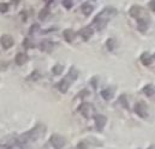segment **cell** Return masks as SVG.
I'll return each instance as SVG.
<instances>
[{
    "instance_id": "cell-1",
    "label": "cell",
    "mask_w": 155,
    "mask_h": 149,
    "mask_svg": "<svg viewBox=\"0 0 155 149\" xmlns=\"http://www.w3.org/2000/svg\"><path fill=\"white\" fill-rule=\"evenodd\" d=\"M117 13V11L113 8V7H107L105 8L102 12H100L95 19H94V25L96 27L97 30H102L105 28V25L107 24V22L110 21L111 17H113Z\"/></svg>"
},
{
    "instance_id": "cell-2",
    "label": "cell",
    "mask_w": 155,
    "mask_h": 149,
    "mask_svg": "<svg viewBox=\"0 0 155 149\" xmlns=\"http://www.w3.org/2000/svg\"><path fill=\"white\" fill-rule=\"evenodd\" d=\"M46 129L43 125H38L34 129H31V131H28L25 134H23L19 137V142L21 143H25V142H30V141H36L38 138H40L43 134H45Z\"/></svg>"
},
{
    "instance_id": "cell-3",
    "label": "cell",
    "mask_w": 155,
    "mask_h": 149,
    "mask_svg": "<svg viewBox=\"0 0 155 149\" xmlns=\"http://www.w3.org/2000/svg\"><path fill=\"white\" fill-rule=\"evenodd\" d=\"M78 76V71L75 69V68H72L71 70H70V72L68 74V76L58 84V88H59V90L61 91V93H66L68 91V89H69V87H70V84L77 78Z\"/></svg>"
},
{
    "instance_id": "cell-4",
    "label": "cell",
    "mask_w": 155,
    "mask_h": 149,
    "mask_svg": "<svg viewBox=\"0 0 155 149\" xmlns=\"http://www.w3.org/2000/svg\"><path fill=\"white\" fill-rule=\"evenodd\" d=\"M49 143L54 149H63L65 143H66V141L60 135H52L51 138H49Z\"/></svg>"
},
{
    "instance_id": "cell-5",
    "label": "cell",
    "mask_w": 155,
    "mask_h": 149,
    "mask_svg": "<svg viewBox=\"0 0 155 149\" xmlns=\"http://www.w3.org/2000/svg\"><path fill=\"white\" fill-rule=\"evenodd\" d=\"M78 111H79L81 114H83L85 118H89V117L93 114L94 108H93V106H91L90 104H88V102H83V104L78 107Z\"/></svg>"
},
{
    "instance_id": "cell-6",
    "label": "cell",
    "mask_w": 155,
    "mask_h": 149,
    "mask_svg": "<svg viewBox=\"0 0 155 149\" xmlns=\"http://www.w3.org/2000/svg\"><path fill=\"white\" fill-rule=\"evenodd\" d=\"M135 112L136 114H138L141 118H146L148 115V111H147V105L144 102H137L135 105Z\"/></svg>"
},
{
    "instance_id": "cell-7",
    "label": "cell",
    "mask_w": 155,
    "mask_h": 149,
    "mask_svg": "<svg viewBox=\"0 0 155 149\" xmlns=\"http://www.w3.org/2000/svg\"><path fill=\"white\" fill-rule=\"evenodd\" d=\"M106 123H107V118L105 115H102V114L95 115V125H96V127H97L99 131H102V129L105 127Z\"/></svg>"
},
{
    "instance_id": "cell-8",
    "label": "cell",
    "mask_w": 155,
    "mask_h": 149,
    "mask_svg": "<svg viewBox=\"0 0 155 149\" xmlns=\"http://www.w3.org/2000/svg\"><path fill=\"white\" fill-rule=\"evenodd\" d=\"M1 45L5 49H8L10 47L13 46V38L10 35H2L1 36Z\"/></svg>"
},
{
    "instance_id": "cell-9",
    "label": "cell",
    "mask_w": 155,
    "mask_h": 149,
    "mask_svg": "<svg viewBox=\"0 0 155 149\" xmlns=\"http://www.w3.org/2000/svg\"><path fill=\"white\" fill-rule=\"evenodd\" d=\"M79 35L82 36V38L84 40V41H88L91 35H93V29L90 28V27H85V28H83L81 31H79Z\"/></svg>"
},
{
    "instance_id": "cell-10",
    "label": "cell",
    "mask_w": 155,
    "mask_h": 149,
    "mask_svg": "<svg viewBox=\"0 0 155 149\" xmlns=\"http://www.w3.org/2000/svg\"><path fill=\"white\" fill-rule=\"evenodd\" d=\"M53 48V43L51 41H43L41 45H40V49L43 51V52H51Z\"/></svg>"
},
{
    "instance_id": "cell-11",
    "label": "cell",
    "mask_w": 155,
    "mask_h": 149,
    "mask_svg": "<svg viewBox=\"0 0 155 149\" xmlns=\"http://www.w3.org/2000/svg\"><path fill=\"white\" fill-rule=\"evenodd\" d=\"M27 59H28V57H27V54H24V53H18L17 55H16V64L17 65H23L25 61H27Z\"/></svg>"
},
{
    "instance_id": "cell-12",
    "label": "cell",
    "mask_w": 155,
    "mask_h": 149,
    "mask_svg": "<svg viewBox=\"0 0 155 149\" xmlns=\"http://www.w3.org/2000/svg\"><path fill=\"white\" fill-rule=\"evenodd\" d=\"M64 37H65V40L68 42H72V40L75 38V31L71 30V29H66L64 31Z\"/></svg>"
},
{
    "instance_id": "cell-13",
    "label": "cell",
    "mask_w": 155,
    "mask_h": 149,
    "mask_svg": "<svg viewBox=\"0 0 155 149\" xmlns=\"http://www.w3.org/2000/svg\"><path fill=\"white\" fill-rule=\"evenodd\" d=\"M148 28V21L146 18H138V29L141 31H146Z\"/></svg>"
},
{
    "instance_id": "cell-14",
    "label": "cell",
    "mask_w": 155,
    "mask_h": 149,
    "mask_svg": "<svg viewBox=\"0 0 155 149\" xmlns=\"http://www.w3.org/2000/svg\"><path fill=\"white\" fill-rule=\"evenodd\" d=\"M101 96L105 100H110L113 98V90L112 89H104V90H101Z\"/></svg>"
},
{
    "instance_id": "cell-15",
    "label": "cell",
    "mask_w": 155,
    "mask_h": 149,
    "mask_svg": "<svg viewBox=\"0 0 155 149\" xmlns=\"http://www.w3.org/2000/svg\"><path fill=\"white\" fill-rule=\"evenodd\" d=\"M141 61L143 63V65H150L152 63V57L149 53H143L141 55Z\"/></svg>"
},
{
    "instance_id": "cell-16",
    "label": "cell",
    "mask_w": 155,
    "mask_h": 149,
    "mask_svg": "<svg viewBox=\"0 0 155 149\" xmlns=\"http://www.w3.org/2000/svg\"><path fill=\"white\" fill-rule=\"evenodd\" d=\"M141 12H142V8H141L140 6H132L131 10H130V15H131L132 17H135V18H137Z\"/></svg>"
},
{
    "instance_id": "cell-17",
    "label": "cell",
    "mask_w": 155,
    "mask_h": 149,
    "mask_svg": "<svg viewBox=\"0 0 155 149\" xmlns=\"http://www.w3.org/2000/svg\"><path fill=\"white\" fill-rule=\"evenodd\" d=\"M91 11H93V6H91V5H89V4L82 5V12H83L84 15H90Z\"/></svg>"
},
{
    "instance_id": "cell-18",
    "label": "cell",
    "mask_w": 155,
    "mask_h": 149,
    "mask_svg": "<svg viewBox=\"0 0 155 149\" xmlns=\"http://www.w3.org/2000/svg\"><path fill=\"white\" fill-rule=\"evenodd\" d=\"M143 93H144L147 96H152V95H153V94L155 93L153 85H147V87H144V89H143Z\"/></svg>"
},
{
    "instance_id": "cell-19",
    "label": "cell",
    "mask_w": 155,
    "mask_h": 149,
    "mask_svg": "<svg viewBox=\"0 0 155 149\" xmlns=\"http://www.w3.org/2000/svg\"><path fill=\"white\" fill-rule=\"evenodd\" d=\"M52 71H53V74H60L63 72V65H60V64H57L53 69H52Z\"/></svg>"
},
{
    "instance_id": "cell-20",
    "label": "cell",
    "mask_w": 155,
    "mask_h": 149,
    "mask_svg": "<svg viewBox=\"0 0 155 149\" xmlns=\"http://www.w3.org/2000/svg\"><path fill=\"white\" fill-rule=\"evenodd\" d=\"M40 77H41V74H40L38 71H34V72H33V74L29 77V79H33V81H38Z\"/></svg>"
},
{
    "instance_id": "cell-21",
    "label": "cell",
    "mask_w": 155,
    "mask_h": 149,
    "mask_svg": "<svg viewBox=\"0 0 155 149\" xmlns=\"http://www.w3.org/2000/svg\"><path fill=\"white\" fill-rule=\"evenodd\" d=\"M24 47H25V48H33L34 45H33V42H30L29 38H25V40H24Z\"/></svg>"
},
{
    "instance_id": "cell-22",
    "label": "cell",
    "mask_w": 155,
    "mask_h": 149,
    "mask_svg": "<svg viewBox=\"0 0 155 149\" xmlns=\"http://www.w3.org/2000/svg\"><path fill=\"white\" fill-rule=\"evenodd\" d=\"M107 47L110 48V51H113V48H114V40L113 38H110L107 41Z\"/></svg>"
},
{
    "instance_id": "cell-23",
    "label": "cell",
    "mask_w": 155,
    "mask_h": 149,
    "mask_svg": "<svg viewBox=\"0 0 155 149\" xmlns=\"http://www.w3.org/2000/svg\"><path fill=\"white\" fill-rule=\"evenodd\" d=\"M77 149H88V146H87V143H85V142L81 141V142L77 144Z\"/></svg>"
},
{
    "instance_id": "cell-24",
    "label": "cell",
    "mask_w": 155,
    "mask_h": 149,
    "mask_svg": "<svg viewBox=\"0 0 155 149\" xmlns=\"http://www.w3.org/2000/svg\"><path fill=\"white\" fill-rule=\"evenodd\" d=\"M47 13H48V10H47V8H43V10L40 12V18H41V19H45V17L47 16Z\"/></svg>"
},
{
    "instance_id": "cell-25",
    "label": "cell",
    "mask_w": 155,
    "mask_h": 149,
    "mask_svg": "<svg viewBox=\"0 0 155 149\" xmlns=\"http://www.w3.org/2000/svg\"><path fill=\"white\" fill-rule=\"evenodd\" d=\"M7 149H23V148H22V146H21V144H19L18 142H17V143L12 144V146H11L10 148H7Z\"/></svg>"
},
{
    "instance_id": "cell-26",
    "label": "cell",
    "mask_w": 155,
    "mask_h": 149,
    "mask_svg": "<svg viewBox=\"0 0 155 149\" xmlns=\"http://www.w3.org/2000/svg\"><path fill=\"white\" fill-rule=\"evenodd\" d=\"M120 102L124 105V107H127V102L125 101V95H121L120 96Z\"/></svg>"
},
{
    "instance_id": "cell-27",
    "label": "cell",
    "mask_w": 155,
    "mask_h": 149,
    "mask_svg": "<svg viewBox=\"0 0 155 149\" xmlns=\"http://www.w3.org/2000/svg\"><path fill=\"white\" fill-rule=\"evenodd\" d=\"M7 4H1V6H0V8H1V12H6L7 11Z\"/></svg>"
},
{
    "instance_id": "cell-28",
    "label": "cell",
    "mask_w": 155,
    "mask_h": 149,
    "mask_svg": "<svg viewBox=\"0 0 155 149\" xmlns=\"http://www.w3.org/2000/svg\"><path fill=\"white\" fill-rule=\"evenodd\" d=\"M149 8L155 11V0H152V1L149 2Z\"/></svg>"
},
{
    "instance_id": "cell-29",
    "label": "cell",
    "mask_w": 155,
    "mask_h": 149,
    "mask_svg": "<svg viewBox=\"0 0 155 149\" xmlns=\"http://www.w3.org/2000/svg\"><path fill=\"white\" fill-rule=\"evenodd\" d=\"M38 28H39V25H38V24H35V25H33V28H30V33L33 34V33H34V31H35V30H36Z\"/></svg>"
},
{
    "instance_id": "cell-30",
    "label": "cell",
    "mask_w": 155,
    "mask_h": 149,
    "mask_svg": "<svg viewBox=\"0 0 155 149\" xmlns=\"http://www.w3.org/2000/svg\"><path fill=\"white\" fill-rule=\"evenodd\" d=\"M45 1H46V2H49V1H51V0H45Z\"/></svg>"
},
{
    "instance_id": "cell-31",
    "label": "cell",
    "mask_w": 155,
    "mask_h": 149,
    "mask_svg": "<svg viewBox=\"0 0 155 149\" xmlns=\"http://www.w3.org/2000/svg\"><path fill=\"white\" fill-rule=\"evenodd\" d=\"M154 58H155V55H154Z\"/></svg>"
}]
</instances>
